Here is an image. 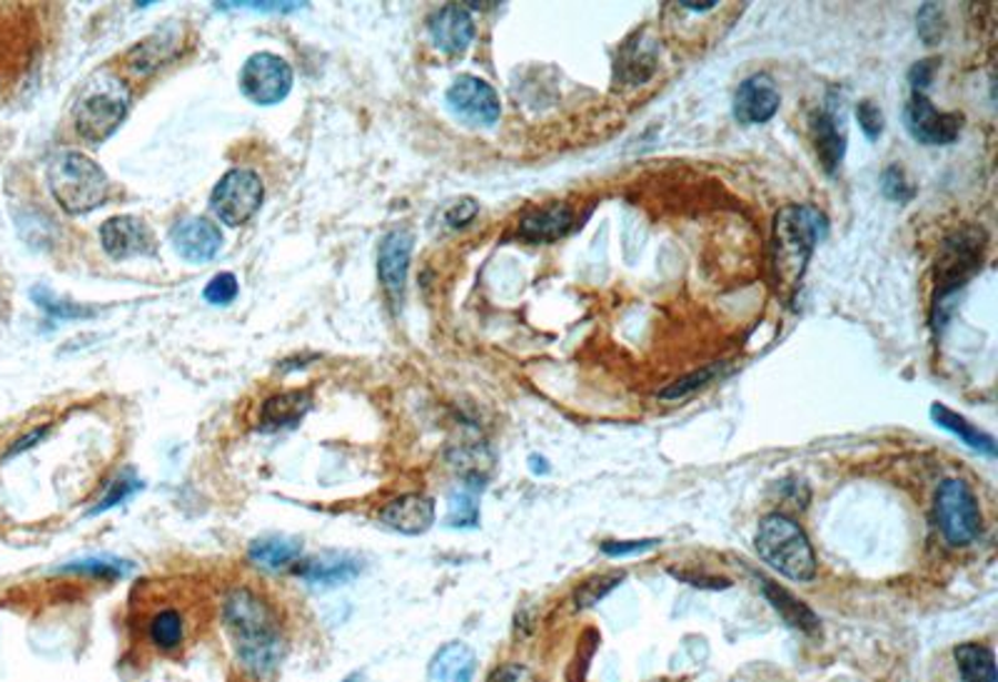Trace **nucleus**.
<instances>
[{
  "label": "nucleus",
  "instance_id": "e433bc0d",
  "mask_svg": "<svg viewBox=\"0 0 998 682\" xmlns=\"http://www.w3.org/2000/svg\"><path fill=\"white\" fill-rule=\"evenodd\" d=\"M237 278L233 273H217L213 281L205 285L203 298L213 305H230L237 298Z\"/></svg>",
  "mask_w": 998,
  "mask_h": 682
},
{
  "label": "nucleus",
  "instance_id": "a878e982",
  "mask_svg": "<svg viewBox=\"0 0 998 682\" xmlns=\"http://www.w3.org/2000/svg\"><path fill=\"white\" fill-rule=\"evenodd\" d=\"M654 68H656V48L652 41H644L642 35H639V41L624 45L622 55L617 58V73L629 85L644 83L646 78L654 73Z\"/></svg>",
  "mask_w": 998,
  "mask_h": 682
},
{
  "label": "nucleus",
  "instance_id": "c85d7f7f",
  "mask_svg": "<svg viewBox=\"0 0 998 682\" xmlns=\"http://www.w3.org/2000/svg\"><path fill=\"white\" fill-rule=\"evenodd\" d=\"M485 486L482 482H467L459 488L452 498H449V516H447V526L449 528H475L479 520V506H477V496L479 490Z\"/></svg>",
  "mask_w": 998,
  "mask_h": 682
},
{
  "label": "nucleus",
  "instance_id": "7ed1b4c3",
  "mask_svg": "<svg viewBox=\"0 0 998 682\" xmlns=\"http://www.w3.org/2000/svg\"><path fill=\"white\" fill-rule=\"evenodd\" d=\"M50 193L70 215H83L103 205L113 185L93 157L80 151H60L48 163Z\"/></svg>",
  "mask_w": 998,
  "mask_h": 682
},
{
  "label": "nucleus",
  "instance_id": "cd10ccee",
  "mask_svg": "<svg viewBox=\"0 0 998 682\" xmlns=\"http://www.w3.org/2000/svg\"><path fill=\"white\" fill-rule=\"evenodd\" d=\"M762 582H764V586H762L764 596L768 598V602H772L778 615H782L788 622V625L804 630V632H816L818 630V620H816V615H814L812 610H808L806 605H802V602H798L794 596H788L784 588H778V586H774V582H768V580H762Z\"/></svg>",
  "mask_w": 998,
  "mask_h": 682
},
{
  "label": "nucleus",
  "instance_id": "dca6fc26",
  "mask_svg": "<svg viewBox=\"0 0 998 682\" xmlns=\"http://www.w3.org/2000/svg\"><path fill=\"white\" fill-rule=\"evenodd\" d=\"M173 245L180 258L190 263H207L223 248V233L205 217H185L173 227Z\"/></svg>",
  "mask_w": 998,
  "mask_h": 682
},
{
  "label": "nucleus",
  "instance_id": "a18cd8bd",
  "mask_svg": "<svg viewBox=\"0 0 998 682\" xmlns=\"http://www.w3.org/2000/svg\"><path fill=\"white\" fill-rule=\"evenodd\" d=\"M714 6H716V0H704V3H694V0H684V3H682V8H686V11H696V13L712 11Z\"/></svg>",
  "mask_w": 998,
  "mask_h": 682
},
{
  "label": "nucleus",
  "instance_id": "20e7f679",
  "mask_svg": "<svg viewBox=\"0 0 998 682\" xmlns=\"http://www.w3.org/2000/svg\"><path fill=\"white\" fill-rule=\"evenodd\" d=\"M756 552L766 566L782 572L784 578L796 582H808L816 576L814 548L806 532L792 518L772 512L756 530Z\"/></svg>",
  "mask_w": 998,
  "mask_h": 682
},
{
  "label": "nucleus",
  "instance_id": "4be33fe9",
  "mask_svg": "<svg viewBox=\"0 0 998 682\" xmlns=\"http://www.w3.org/2000/svg\"><path fill=\"white\" fill-rule=\"evenodd\" d=\"M359 570H363V562L349 558V556H339V552H333V556H319L307 562H299L295 568V576L303 578L309 586H345V582H353Z\"/></svg>",
  "mask_w": 998,
  "mask_h": 682
},
{
  "label": "nucleus",
  "instance_id": "4c0bfd02",
  "mask_svg": "<svg viewBox=\"0 0 998 682\" xmlns=\"http://www.w3.org/2000/svg\"><path fill=\"white\" fill-rule=\"evenodd\" d=\"M856 121L868 141H876L884 133V113L874 101H862L856 105Z\"/></svg>",
  "mask_w": 998,
  "mask_h": 682
},
{
  "label": "nucleus",
  "instance_id": "72a5a7b5",
  "mask_svg": "<svg viewBox=\"0 0 998 682\" xmlns=\"http://www.w3.org/2000/svg\"><path fill=\"white\" fill-rule=\"evenodd\" d=\"M140 488H143V482L135 480V476H130V472H123V476L113 480V488L105 492V498L100 500L95 508H90L88 516H100V512H105L110 508H118L120 502L133 498Z\"/></svg>",
  "mask_w": 998,
  "mask_h": 682
},
{
  "label": "nucleus",
  "instance_id": "f8f14e48",
  "mask_svg": "<svg viewBox=\"0 0 998 682\" xmlns=\"http://www.w3.org/2000/svg\"><path fill=\"white\" fill-rule=\"evenodd\" d=\"M413 245H415V238L407 227H395V231L387 233L383 243H379L377 275L393 303H399L405 295L409 258H413Z\"/></svg>",
  "mask_w": 998,
  "mask_h": 682
},
{
  "label": "nucleus",
  "instance_id": "f257e3e1",
  "mask_svg": "<svg viewBox=\"0 0 998 682\" xmlns=\"http://www.w3.org/2000/svg\"><path fill=\"white\" fill-rule=\"evenodd\" d=\"M223 628L235 658L255 675H267L287 652L283 618L273 602L249 588L230 590L223 600Z\"/></svg>",
  "mask_w": 998,
  "mask_h": 682
},
{
  "label": "nucleus",
  "instance_id": "c756f323",
  "mask_svg": "<svg viewBox=\"0 0 998 682\" xmlns=\"http://www.w3.org/2000/svg\"><path fill=\"white\" fill-rule=\"evenodd\" d=\"M30 298H33V303L40 311L55 320H83V318H93L95 315L93 308H85V305H80V303L58 298V295L50 293L45 285H35V288L30 291Z\"/></svg>",
  "mask_w": 998,
  "mask_h": 682
},
{
  "label": "nucleus",
  "instance_id": "a211bd4d",
  "mask_svg": "<svg viewBox=\"0 0 998 682\" xmlns=\"http://www.w3.org/2000/svg\"><path fill=\"white\" fill-rule=\"evenodd\" d=\"M429 33L439 51L447 55H462L475 41L472 13L462 6H445L429 21Z\"/></svg>",
  "mask_w": 998,
  "mask_h": 682
},
{
  "label": "nucleus",
  "instance_id": "f704fd0d",
  "mask_svg": "<svg viewBox=\"0 0 998 682\" xmlns=\"http://www.w3.org/2000/svg\"><path fill=\"white\" fill-rule=\"evenodd\" d=\"M882 193L894 203H908L916 195V187L908 181L904 167L888 165L882 175Z\"/></svg>",
  "mask_w": 998,
  "mask_h": 682
},
{
  "label": "nucleus",
  "instance_id": "423d86ee",
  "mask_svg": "<svg viewBox=\"0 0 998 682\" xmlns=\"http://www.w3.org/2000/svg\"><path fill=\"white\" fill-rule=\"evenodd\" d=\"M984 255V235L981 231L966 227V231L954 233L944 243L941 258H938V291H936V311H941L946 303H951L956 291L971 278Z\"/></svg>",
  "mask_w": 998,
  "mask_h": 682
},
{
  "label": "nucleus",
  "instance_id": "9b49d317",
  "mask_svg": "<svg viewBox=\"0 0 998 682\" xmlns=\"http://www.w3.org/2000/svg\"><path fill=\"white\" fill-rule=\"evenodd\" d=\"M447 103L459 118H465L472 125H492L499 118V111H502L495 88L477 75H459L449 85Z\"/></svg>",
  "mask_w": 998,
  "mask_h": 682
},
{
  "label": "nucleus",
  "instance_id": "6ab92c4d",
  "mask_svg": "<svg viewBox=\"0 0 998 682\" xmlns=\"http://www.w3.org/2000/svg\"><path fill=\"white\" fill-rule=\"evenodd\" d=\"M477 655L467 642H447L435 652L427 668V682H472Z\"/></svg>",
  "mask_w": 998,
  "mask_h": 682
},
{
  "label": "nucleus",
  "instance_id": "412c9836",
  "mask_svg": "<svg viewBox=\"0 0 998 682\" xmlns=\"http://www.w3.org/2000/svg\"><path fill=\"white\" fill-rule=\"evenodd\" d=\"M313 408V393L309 390H287L277 393L263 403L259 410V430H283L293 428Z\"/></svg>",
  "mask_w": 998,
  "mask_h": 682
},
{
  "label": "nucleus",
  "instance_id": "f03ea898",
  "mask_svg": "<svg viewBox=\"0 0 998 682\" xmlns=\"http://www.w3.org/2000/svg\"><path fill=\"white\" fill-rule=\"evenodd\" d=\"M828 233V217L814 205H786L774 221V275L784 293L802 283L818 241Z\"/></svg>",
  "mask_w": 998,
  "mask_h": 682
},
{
  "label": "nucleus",
  "instance_id": "6e6552de",
  "mask_svg": "<svg viewBox=\"0 0 998 682\" xmlns=\"http://www.w3.org/2000/svg\"><path fill=\"white\" fill-rule=\"evenodd\" d=\"M263 197L265 185L259 181V175L245 171V167H235V171L220 177L213 195H210V205H213V213L220 223L240 227L259 211Z\"/></svg>",
  "mask_w": 998,
  "mask_h": 682
},
{
  "label": "nucleus",
  "instance_id": "39448f33",
  "mask_svg": "<svg viewBox=\"0 0 998 682\" xmlns=\"http://www.w3.org/2000/svg\"><path fill=\"white\" fill-rule=\"evenodd\" d=\"M128 115V93L118 81L93 83L80 98L73 111V125L78 135L88 143H103L113 135Z\"/></svg>",
  "mask_w": 998,
  "mask_h": 682
},
{
  "label": "nucleus",
  "instance_id": "393cba45",
  "mask_svg": "<svg viewBox=\"0 0 998 682\" xmlns=\"http://www.w3.org/2000/svg\"><path fill=\"white\" fill-rule=\"evenodd\" d=\"M954 658L961 682H998L996 655L991 648L978 645V642H964L954 650Z\"/></svg>",
  "mask_w": 998,
  "mask_h": 682
},
{
  "label": "nucleus",
  "instance_id": "c9c22d12",
  "mask_svg": "<svg viewBox=\"0 0 998 682\" xmlns=\"http://www.w3.org/2000/svg\"><path fill=\"white\" fill-rule=\"evenodd\" d=\"M916 31L921 35V41L926 45H936L944 38L946 23H944V11L936 3H926L921 11L916 16Z\"/></svg>",
  "mask_w": 998,
  "mask_h": 682
},
{
  "label": "nucleus",
  "instance_id": "a19ab883",
  "mask_svg": "<svg viewBox=\"0 0 998 682\" xmlns=\"http://www.w3.org/2000/svg\"><path fill=\"white\" fill-rule=\"evenodd\" d=\"M934 73H936V61H921V63H916V65L912 68V71H908V83H912L914 93H924L926 88L931 85Z\"/></svg>",
  "mask_w": 998,
  "mask_h": 682
},
{
  "label": "nucleus",
  "instance_id": "4468645a",
  "mask_svg": "<svg viewBox=\"0 0 998 682\" xmlns=\"http://www.w3.org/2000/svg\"><path fill=\"white\" fill-rule=\"evenodd\" d=\"M778 103H782V95H778L774 81L766 73H758L739 85L734 95V118L744 125L766 123L776 115Z\"/></svg>",
  "mask_w": 998,
  "mask_h": 682
},
{
  "label": "nucleus",
  "instance_id": "ea45409f",
  "mask_svg": "<svg viewBox=\"0 0 998 682\" xmlns=\"http://www.w3.org/2000/svg\"><path fill=\"white\" fill-rule=\"evenodd\" d=\"M477 211H479L477 201H472V197H462V201H457V203L447 211V225H449V227H465L467 223H472V221H475Z\"/></svg>",
  "mask_w": 998,
  "mask_h": 682
},
{
  "label": "nucleus",
  "instance_id": "473e14b6",
  "mask_svg": "<svg viewBox=\"0 0 998 682\" xmlns=\"http://www.w3.org/2000/svg\"><path fill=\"white\" fill-rule=\"evenodd\" d=\"M622 580H624V572H607V576H597L592 580H587L574 596L577 608H589V605H594V602L604 600L609 592L622 586Z\"/></svg>",
  "mask_w": 998,
  "mask_h": 682
},
{
  "label": "nucleus",
  "instance_id": "aec40b11",
  "mask_svg": "<svg viewBox=\"0 0 998 682\" xmlns=\"http://www.w3.org/2000/svg\"><path fill=\"white\" fill-rule=\"evenodd\" d=\"M572 225H574L572 207L557 203L522 217V223L517 227V235L529 243H554L559 238H564V235L572 231Z\"/></svg>",
  "mask_w": 998,
  "mask_h": 682
},
{
  "label": "nucleus",
  "instance_id": "5701e85b",
  "mask_svg": "<svg viewBox=\"0 0 998 682\" xmlns=\"http://www.w3.org/2000/svg\"><path fill=\"white\" fill-rule=\"evenodd\" d=\"M249 560L253 566L259 570H283L295 566L303 556V542L285 538V536H269V538H257L253 546H249Z\"/></svg>",
  "mask_w": 998,
  "mask_h": 682
},
{
  "label": "nucleus",
  "instance_id": "ddd939ff",
  "mask_svg": "<svg viewBox=\"0 0 998 682\" xmlns=\"http://www.w3.org/2000/svg\"><path fill=\"white\" fill-rule=\"evenodd\" d=\"M100 243L113 261L138 258V255L155 253V235L150 227L133 215L108 217L100 227Z\"/></svg>",
  "mask_w": 998,
  "mask_h": 682
},
{
  "label": "nucleus",
  "instance_id": "b1692460",
  "mask_svg": "<svg viewBox=\"0 0 998 682\" xmlns=\"http://www.w3.org/2000/svg\"><path fill=\"white\" fill-rule=\"evenodd\" d=\"M931 418H934V423L938 425V428L954 432L956 438H961V442H966L971 450L984 452V455H988V458H994V455H996V440L991 438V435L974 428L971 423H968L966 418H961V415H958V413L948 410L946 405L934 403L931 405Z\"/></svg>",
  "mask_w": 998,
  "mask_h": 682
},
{
  "label": "nucleus",
  "instance_id": "2eb2a0df",
  "mask_svg": "<svg viewBox=\"0 0 998 682\" xmlns=\"http://www.w3.org/2000/svg\"><path fill=\"white\" fill-rule=\"evenodd\" d=\"M379 522L403 536H422L435 522V500L422 492H407L387 502L379 512Z\"/></svg>",
  "mask_w": 998,
  "mask_h": 682
},
{
  "label": "nucleus",
  "instance_id": "0eeeda50",
  "mask_svg": "<svg viewBox=\"0 0 998 682\" xmlns=\"http://www.w3.org/2000/svg\"><path fill=\"white\" fill-rule=\"evenodd\" d=\"M936 518L951 546H968L981 536V510L964 480H944L936 496Z\"/></svg>",
  "mask_w": 998,
  "mask_h": 682
},
{
  "label": "nucleus",
  "instance_id": "c03bdc74",
  "mask_svg": "<svg viewBox=\"0 0 998 682\" xmlns=\"http://www.w3.org/2000/svg\"><path fill=\"white\" fill-rule=\"evenodd\" d=\"M525 675L527 672L522 668H502V670H497L492 678H489V682H522Z\"/></svg>",
  "mask_w": 998,
  "mask_h": 682
},
{
  "label": "nucleus",
  "instance_id": "f3484780",
  "mask_svg": "<svg viewBox=\"0 0 998 682\" xmlns=\"http://www.w3.org/2000/svg\"><path fill=\"white\" fill-rule=\"evenodd\" d=\"M812 138H814L818 163H822V167L828 175H834L846 155L844 113L836 111L834 105H826L824 111H818L812 118Z\"/></svg>",
  "mask_w": 998,
  "mask_h": 682
},
{
  "label": "nucleus",
  "instance_id": "1a4fd4ad",
  "mask_svg": "<svg viewBox=\"0 0 998 682\" xmlns=\"http://www.w3.org/2000/svg\"><path fill=\"white\" fill-rule=\"evenodd\" d=\"M293 68L275 53L249 55L240 71V91L255 105H277L293 91Z\"/></svg>",
  "mask_w": 998,
  "mask_h": 682
},
{
  "label": "nucleus",
  "instance_id": "2f4dec72",
  "mask_svg": "<svg viewBox=\"0 0 998 682\" xmlns=\"http://www.w3.org/2000/svg\"><path fill=\"white\" fill-rule=\"evenodd\" d=\"M719 373H722V365H719V363L706 365V368L694 370L692 375H684V378L674 380L672 385H669V388L659 390V398H662V400H679V398H686V395H692L694 390L704 388L706 383H712Z\"/></svg>",
  "mask_w": 998,
  "mask_h": 682
},
{
  "label": "nucleus",
  "instance_id": "37998d69",
  "mask_svg": "<svg viewBox=\"0 0 998 682\" xmlns=\"http://www.w3.org/2000/svg\"><path fill=\"white\" fill-rule=\"evenodd\" d=\"M45 435H48V428H38V430H33V432L23 435V438H20V440H16L13 445H10V450L6 452V458H13V455H20L23 450H30V448H33V445H38L40 440H43Z\"/></svg>",
  "mask_w": 998,
  "mask_h": 682
},
{
  "label": "nucleus",
  "instance_id": "58836bf2",
  "mask_svg": "<svg viewBox=\"0 0 998 682\" xmlns=\"http://www.w3.org/2000/svg\"><path fill=\"white\" fill-rule=\"evenodd\" d=\"M659 542H662V540H656V538H652V540H624V542L609 540V542H602V552L609 558H624V556H637V552L654 550Z\"/></svg>",
  "mask_w": 998,
  "mask_h": 682
},
{
  "label": "nucleus",
  "instance_id": "49530a36",
  "mask_svg": "<svg viewBox=\"0 0 998 682\" xmlns=\"http://www.w3.org/2000/svg\"><path fill=\"white\" fill-rule=\"evenodd\" d=\"M343 682H365V675L363 672H353V675H347Z\"/></svg>",
  "mask_w": 998,
  "mask_h": 682
},
{
  "label": "nucleus",
  "instance_id": "9d476101",
  "mask_svg": "<svg viewBox=\"0 0 998 682\" xmlns=\"http://www.w3.org/2000/svg\"><path fill=\"white\" fill-rule=\"evenodd\" d=\"M904 125L918 143L951 145L961 135L964 115L938 111L924 93H912L904 108Z\"/></svg>",
  "mask_w": 998,
  "mask_h": 682
},
{
  "label": "nucleus",
  "instance_id": "bb28decb",
  "mask_svg": "<svg viewBox=\"0 0 998 682\" xmlns=\"http://www.w3.org/2000/svg\"><path fill=\"white\" fill-rule=\"evenodd\" d=\"M147 640L150 645L160 652H175L183 648L185 640V620L175 608L157 610L147 622Z\"/></svg>",
  "mask_w": 998,
  "mask_h": 682
},
{
  "label": "nucleus",
  "instance_id": "7c9ffc66",
  "mask_svg": "<svg viewBox=\"0 0 998 682\" xmlns=\"http://www.w3.org/2000/svg\"><path fill=\"white\" fill-rule=\"evenodd\" d=\"M55 572H75V576L100 578V580H120L130 572V562L118 558H83L60 566Z\"/></svg>",
  "mask_w": 998,
  "mask_h": 682
},
{
  "label": "nucleus",
  "instance_id": "79ce46f5",
  "mask_svg": "<svg viewBox=\"0 0 998 682\" xmlns=\"http://www.w3.org/2000/svg\"><path fill=\"white\" fill-rule=\"evenodd\" d=\"M217 8H243V11H263V13H289V11H297L299 3H230V6L220 3Z\"/></svg>",
  "mask_w": 998,
  "mask_h": 682
}]
</instances>
